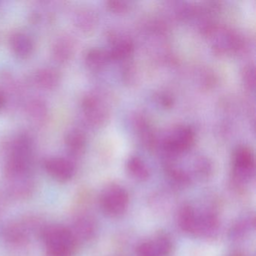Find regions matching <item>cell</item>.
<instances>
[{
    "label": "cell",
    "instance_id": "cell-1",
    "mask_svg": "<svg viewBox=\"0 0 256 256\" xmlns=\"http://www.w3.org/2000/svg\"><path fill=\"white\" fill-rule=\"evenodd\" d=\"M41 236L47 256H73L77 241L68 228L58 224L46 226Z\"/></svg>",
    "mask_w": 256,
    "mask_h": 256
},
{
    "label": "cell",
    "instance_id": "cell-2",
    "mask_svg": "<svg viewBox=\"0 0 256 256\" xmlns=\"http://www.w3.org/2000/svg\"><path fill=\"white\" fill-rule=\"evenodd\" d=\"M128 192L118 185L108 186L102 194L100 203L104 212L112 216H118L125 212L128 208Z\"/></svg>",
    "mask_w": 256,
    "mask_h": 256
},
{
    "label": "cell",
    "instance_id": "cell-3",
    "mask_svg": "<svg viewBox=\"0 0 256 256\" xmlns=\"http://www.w3.org/2000/svg\"><path fill=\"white\" fill-rule=\"evenodd\" d=\"M38 223L34 220H26L10 224L4 232L5 238L8 242L14 244H22L28 242L30 236L37 230H42L44 228H40Z\"/></svg>",
    "mask_w": 256,
    "mask_h": 256
},
{
    "label": "cell",
    "instance_id": "cell-4",
    "mask_svg": "<svg viewBox=\"0 0 256 256\" xmlns=\"http://www.w3.org/2000/svg\"><path fill=\"white\" fill-rule=\"evenodd\" d=\"M44 168L50 176L60 182L70 180L76 173V167L72 162L62 157L46 158Z\"/></svg>",
    "mask_w": 256,
    "mask_h": 256
},
{
    "label": "cell",
    "instance_id": "cell-5",
    "mask_svg": "<svg viewBox=\"0 0 256 256\" xmlns=\"http://www.w3.org/2000/svg\"><path fill=\"white\" fill-rule=\"evenodd\" d=\"M179 223L182 230L194 233L202 228V226L206 228L208 224H212V220L210 217L198 215L192 206H186L180 212Z\"/></svg>",
    "mask_w": 256,
    "mask_h": 256
},
{
    "label": "cell",
    "instance_id": "cell-6",
    "mask_svg": "<svg viewBox=\"0 0 256 256\" xmlns=\"http://www.w3.org/2000/svg\"><path fill=\"white\" fill-rule=\"evenodd\" d=\"M172 242L166 236L148 240L138 246V256H167L172 250Z\"/></svg>",
    "mask_w": 256,
    "mask_h": 256
},
{
    "label": "cell",
    "instance_id": "cell-7",
    "mask_svg": "<svg viewBox=\"0 0 256 256\" xmlns=\"http://www.w3.org/2000/svg\"><path fill=\"white\" fill-rule=\"evenodd\" d=\"M10 46L14 54L20 59L30 58L35 48L32 37L24 32H14L10 36Z\"/></svg>",
    "mask_w": 256,
    "mask_h": 256
},
{
    "label": "cell",
    "instance_id": "cell-8",
    "mask_svg": "<svg viewBox=\"0 0 256 256\" xmlns=\"http://www.w3.org/2000/svg\"><path fill=\"white\" fill-rule=\"evenodd\" d=\"M74 43L70 36L58 37L52 46V56L58 64L68 62L74 54Z\"/></svg>",
    "mask_w": 256,
    "mask_h": 256
},
{
    "label": "cell",
    "instance_id": "cell-9",
    "mask_svg": "<svg viewBox=\"0 0 256 256\" xmlns=\"http://www.w3.org/2000/svg\"><path fill=\"white\" fill-rule=\"evenodd\" d=\"M34 79L38 88L46 90H52L59 86L61 77L58 70L52 67H43L36 72Z\"/></svg>",
    "mask_w": 256,
    "mask_h": 256
},
{
    "label": "cell",
    "instance_id": "cell-10",
    "mask_svg": "<svg viewBox=\"0 0 256 256\" xmlns=\"http://www.w3.org/2000/svg\"><path fill=\"white\" fill-rule=\"evenodd\" d=\"M26 112L30 119L36 124H44L48 118V106L44 100L40 98L30 100L26 104Z\"/></svg>",
    "mask_w": 256,
    "mask_h": 256
},
{
    "label": "cell",
    "instance_id": "cell-11",
    "mask_svg": "<svg viewBox=\"0 0 256 256\" xmlns=\"http://www.w3.org/2000/svg\"><path fill=\"white\" fill-rule=\"evenodd\" d=\"M254 168V158L248 150L238 151L234 158V169L236 174L241 178L250 176Z\"/></svg>",
    "mask_w": 256,
    "mask_h": 256
},
{
    "label": "cell",
    "instance_id": "cell-12",
    "mask_svg": "<svg viewBox=\"0 0 256 256\" xmlns=\"http://www.w3.org/2000/svg\"><path fill=\"white\" fill-rule=\"evenodd\" d=\"M65 144L72 155H80L86 144L84 134L78 130H68L65 136Z\"/></svg>",
    "mask_w": 256,
    "mask_h": 256
},
{
    "label": "cell",
    "instance_id": "cell-13",
    "mask_svg": "<svg viewBox=\"0 0 256 256\" xmlns=\"http://www.w3.org/2000/svg\"><path fill=\"white\" fill-rule=\"evenodd\" d=\"M72 232L76 241L78 240H86L92 236L94 232V224L92 220L86 216L78 217L73 224Z\"/></svg>",
    "mask_w": 256,
    "mask_h": 256
},
{
    "label": "cell",
    "instance_id": "cell-14",
    "mask_svg": "<svg viewBox=\"0 0 256 256\" xmlns=\"http://www.w3.org/2000/svg\"><path fill=\"white\" fill-rule=\"evenodd\" d=\"M106 54L98 49H91L85 56L86 65L92 70H96L102 66L106 62Z\"/></svg>",
    "mask_w": 256,
    "mask_h": 256
},
{
    "label": "cell",
    "instance_id": "cell-15",
    "mask_svg": "<svg viewBox=\"0 0 256 256\" xmlns=\"http://www.w3.org/2000/svg\"><path fill=\"white\" fill-rule=\"evenodd\" d=\"M128 168L134 178L140 180L146 179L148 178V172L146 166L138 158L132 160L128 164Z\"/></svg>",
    "mask_w": 256,
    "mask_h": 256
},
{
    "label": "cell",
    "instance_id": "cell-16",
    "mask_svg": "<svg viewBox=\"0 0 256 256\" xmlns=\"http://www.w3.org/2000/svg\"><path fill=\"white\" fill-rule=\"evenodd\" d=\"M2 102H4L2 97V96L0 95V108L2 107Z\"/></svg>",
    "mask_w": 256,
    "mask_h": 256
}]
</instances>
